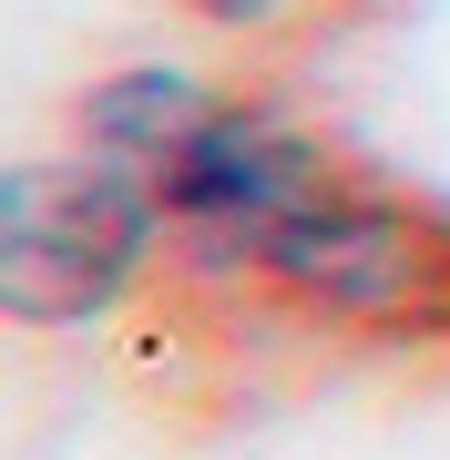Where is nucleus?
<instances>
[{"instance_id": "3", "label": "nucleus", "mask_w": 450, "mask_h": 460, "mask_svg": "<svg viewBox=\"0 0 450 460\" xmlns=\"http://www.w3.org/2000/svg\"><path fill=\"white\" fill-rule=\"evenodd\" d=\"M174 11H195L205 31H235V41H277V31H297V21L338 11V0H174Z\"/></svg>"}, {"instance_id": "2", "label": "nucleus", "mask_w": 450, "mask_h": 460, "mask_svg": "<svg viewBox=\"0 0 450 460\" xmlns=\"http://www.w3.org/2000/svg\"><path fill=\"white\" fill-rule=\"evenodd\" d=\"M164 277V205L123 154H31L0 174V307L21 328H102Z\"/></svg>"}, {"instance_id": "1", "label": "nucleus", "mask_w": 450, "mask_h": 460, "mask_svg": "<svg viewBox=\"0 0 450 460\" xmlns=\"http://www.w3.org/2000/svg\"><path fill=\"white\" fill-rule=\"evenodd\" d=\"M72 123L154 184L174 296L267 307L317 338H450V215L368 184L277 102L134 62Z\"/></svg>"}]
</instances>
